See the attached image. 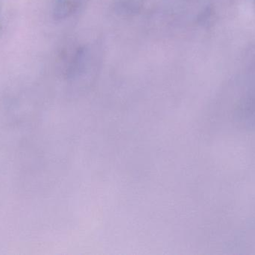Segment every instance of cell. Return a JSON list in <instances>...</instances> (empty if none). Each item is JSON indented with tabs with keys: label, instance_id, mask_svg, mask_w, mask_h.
I'll return each mask as SVG.
<instances>
[{
	"label": "cell",
	"instance_id": "cell-1",
	"mask_svg": "<svg viewBox=\"0 0 255 255\" xmlns=\"http://www.w3.org/2000/svg\"><path fill=\"white\" fill-rule=\"evenodd\" d=\"M82 0H55L52 16L55 20H64L75 14L80 8Z\"/></svg>",
	"mask_w": 255,
	"mask_h": 255
},
{
	"label": "cell",
	"instance_id": "cell-2",
	"mask_svg": "<svg viewBox=\"0 0 255 255\" xmlns=\"http://www.w3.org/2000/svg\"><path fill=\"white\" fill-rule=\"evenodd\" d=\"M2 28V16H1V10H0V32Z\"/></svg>",
	"mask_w": 255,
	"mask_h": 255
}]
</instances>
